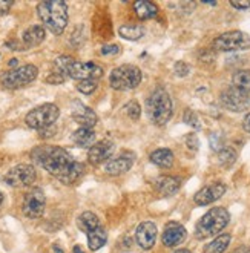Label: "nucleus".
Wrapping results in <instances>:
<instances>
[{
	"mask_svg": "<svg viewBox=\"0 0 250 253\" xmlns=\"http://www.w3.org/2000/svg\"><path fill=\"white\" fill-rule=\"evenodd\" d=\"M34 157L40 163V166L45 168V170H48L63 184H74L84 170L82 163L74 160V157L66 149L58 146L37 149L34 152Z\"/></svg>",
	"mask_w": 250,
	"mask_h": 253,
	"instance_id": "1",
	"label": "nucleus"
},
{
	"mask_svg": "<svg viewBox=\"0 0 250 253\" xmlns=\"http://www.w3.org/2000/svg\"><path fill=\"white\" fill-rule=\"evenodd\" d=\"M54 68H56V74L63 75V77H71L77 82L82 80H98L103 75V69L98 65L92 61H77L72 57L68 56H61L58 58H56L54 61Z\"/></svg>",
	"mask_w": 250,
	"mask_h": 253,
	"instance_id": "2",
	"label": "nucleus"
},
{
	"mask_svg": "<svg viewBox=\"0 0 250 253\" xmlns=\"http://www.w3.org/2000/svg\"><path fill=\"white\" fill-rule=\"evenodd\" d=\"M37 14H39L43 27L56 35L63 32L68 25V5L61 0L40 2L37 5Z\"/></svg>",
	"mask_w": 250,
	"mask_h": 253,
	"instance_id": "3",
	"label": "nucleus"
},
{
	"mask_svg": "<svg viewBox=\"0 0 250 253\" xmlns=\"http://www.w3.org/2000/svg\"><path fill=\"white\" fill-rule=\"evenodd\" d=\"M172 100L165 87H157L146 101V113L155 126H165L172 118Z\"/></svg>",
	"mask_w": 250,
	"mask_h": 253,
	"instance_id": "4",
	"label": "nucleus"
},
{
	"mask_svg": "<svg viewBox=\"0 0 250 253\" xmlns=\"http://www.w3.org/2000/svg\"><path fill=\"white\" fill-rule=\"evenodd\" d=\"M230 215L224 207L210 209L204 217L199 220L195 225V238L203 241L210 236L218 235L224 227L229 224Z\"/></svg>",
	"mask_w": 250,
	"mask_h": 253,
	"instance_id": "5",
	"label": "nucleus"
},
{
	"mask_svg": "<svg viewBox=\"0 0 250 253\" xmlns=\"http://www.w3.org/2000/svg\"><path fill=\"white\" fill-rule=\"evenodd\" d=\"M141 71L135 65H121L112 69L109 75L111 86L117 91H132L141 83Z\"/></svg>",
	"mask_w": 250,
	"mask_h": 253,
	"instance_id": "6",
	"label": "nucleus"
},
{
	"mask_svg": "<svg viewBox=\"0 0 250 253\" xmlns=\"http://www.w3.org/2000/svg\"><path fill=\"white\" fill-rule=\"evenodd\" d=\"M58 117H60V109L53 103H46L28 112V115L25 117V121H27V124L31 129L45 131L48 128H51L58 120Z\"/></svg>",
	"mask_w": 250,
	"mask_h": 253,
	"instance_id": "7",
	"label": "nucleus"
},
{
	"mask_svg": "<svg viewBox=\"0 0 250 253\" xmlns=\"http://www.w3.org/2000/svg\"><path fill=\"white\" fill-rule=\"evenodd\" d=\"M37 74H39L37 66L23 65L16 69L6 71L2 77H0V83L3 84V87H8V89H19V87L32 83L37 79Z\"/></svg>",
	"mask_w": 250,
	"mask_h": 253,
	"instance_id": "8",
	"label": "nucleus"
},
{
	"mask_svg": "<svg viewBox=\"0 0 250 253\" xmlns=\"http://www.w3.org/2000/svg\"><path fill=\"white\" fill-rule=\"evenodd\" d=\"M250 48V37L243 31H229L214 40L215 51H241Z\"/></svg>",
	"mask_w": 250,
	"mask_h": 253,
	"instance_id": "9",
	"label": "nucleus"
},
{
	"mask_svg": "<svg viewBox=\"0 0 250 253\" xmlns=\"http://www.w3.org/2000/svg\"><path fill=\"white\" fill-rule=\"evenodd\" d=\"M3 181L11 187H29L35 181V169L29 164H17V166L11 168L5 176Z\"/></svg>",
	"mask_w": 250,
	"mask_h": 253,
	"instance_id": "10",
	"label": "nucleus"
},
{
	"mask_svg": "<svg viewBox=\"0 0 250 253\" xmlns=\"http://www.w3.org/2000/svg\"><path fill=\"white\" fill-rule=\"evenodd\" d=\"M45 206H46V198H45L43 191L39 187H32L23 198L22 210L27 218L35 220V218H40L43 215Z\"/></svg>",
	"mask_w": 250,
	"mask_h": 253,
	"instance_id": "11",
	"label": "nucleus"
},
{
	"mask_svg": "<svg viewBox=\"0 0 250 253\" xmlns=\"http://www.w3.org/2000/svg\"><path fill=\"white\" fill-rule=\"evenodd\" d=\"M221 105L233 112L246 111L250 105V94L238 89V87H235V86H230L226 91H222Z\"/></svg>",
	"mask_w": 250,
	"mask_h": 253,
	"instance_id": "12",
	"label": "nucleus"
},
{
	"mask_svg": "<svg viewBox=\"0 0 250 253\" xmlns=\"http://www.w3.org/2000/svg\"><path fill=\"white\" fill-rule=\"evenodd\" d=\"M114 150H115V144L111 140L97 141L91 149H87V160L94 166H98L102 163H108L112 154H114Z\"/></svg>",
	"mask_w": 250,
	"mask_h": 253,
	"instance_id": "13",
	"label": "nucleus"
},
{
	"mask_svg": "<svg viewBox=\"0 0 250 253\" xmlns=\"http://www.w3.org/2000/svg\"><path fill=\"white\" fill-rule=\"evenodd\" d=\"M71 109H72L71 113H72L74 121H76L77 124H80L82 128H89V129H92L94 126L97 124V121H98L97 113L89 106L83 105L82 101H74Z\"/></svg>",
	"mask_w": 250,
	"mask_h": 253,
	"instance_id": "14",
	"label": "nucleus"
},
{
	"mask_svg": "<svg viewBox=\"0 0 250 253\" xmlns=\"http://www.w3.org/2000/svg\"><path fill=\"white\" fill-rule=\"evenodd\" d=\"M224 194H226V186L222 183H214L203 187L201 191H198L196 195L194 197V201L198 206H207L220 199Z\"/></svg>",
	"mask_w": 250,
	"mask_h": 253,
	"instance_id": "15",
	"label": "nucleus"
},
{
	"mask_svg": "<svg viewBox=\"0 0 250 253\" xmlns=\"http://www.w3.org/2000/svg\"><path fill=\"white\" fill-rule=\"evenodd\" d=\"M135 239H137V244L141 249L144 250L152 249L157 241V225L151 221L141 223L135 230Z\"/></svg>",
	"mask_w": 250,
	"mask_h": 253,
	"instance_id": "16",
	"label": "nucleus"
},
{
	"mask_svg": "<svg viewBox=\"0 0 250 253\" xmlns=\"http://www.w3.org/2000/svg\"><path fill=\"white\" fill-rule=\"evenodd\" d=\"M186 229L178 224V223H169L166 224L165 227V232H163V236H161V241L166 247H177L180 246L184 239H186Z\"/></svg>",
	"mask_w": 250,
	"mask_h": 253,
	"instance_id": "17",
	"label": "nucleus"
},
{
	"mask_svg": "<svg viewBox=\"0 0 250 253\" xmlns=\"http://www.w3.org/2000/svg\"><path fill=\"white\" fill-rule=\"evenodd\" d=\"M134 164V158L126 157V155H121L118 158H111L106 164H105V172L109 175H123L126 173Z\"/></svg>",
	"mask_w": 250,
	"mask_h": 253,
	"instance_id": "18",
	"label": "nucleus"
},
{
	"mask_svg": "<svg viewBox=\"0 0 250 253\" xmlns=\"http://www.w3.org/2000/svg\"><path fill=\"white\" fill-rule=\"evenodd\" d=\"M181 187V180L177 176H160L155 181V189L163 197H172L175 195Z\"/></svg>",
	"mask_w": 250,
	"mask_h": 253,
	"instance_id": "19",
	"label": "nucleus"
},
{
	"mask_svg": "<svg viewBox=\"0 0 250 253\" xmlns=\"http://www.w3.org/2000/svg\"><path fill=\"white\" fill-rule=\"evenodd\" d=\"M45 37H46V32L42 25H32V27L25 29L22 39L27 48H34V46H39L45 40Z\"/></svg>",
	"mask_w": 250,
	"mask_h": 253,
	"instance_id": "20",
	"label": "nucleus"
},
{
	"mask_svg": "<svg viewBox=\"0 0 250 253\" xmlns=\"http://www.w3.org/2000/svg\"><path fill=\"white\" fill-rule=\"evenodd\" d=\"M71 138L74 144L83 149H91L95 144V132L89 128H79Z\"/></svg>",
	"mask_w": 250,
	"mask_h": 253,
	"instance_id": "21",
	"label": "nucleus"
},
{
	"mask_svg": "<svg viewBox=\"0 0 250 253\" xmlns=\"http://www.w3.org/2000/svg\"><path fill=\"white\" fill-rule=\"evenodd\" d=\"M100 225H102V224H100L98 217H97L95 213H92V212H83L80 217L77 218V227L82 232H84L86 235L94 232L95 229H98Z\"/></svg>",
	"mask_w": 250,
	"mask_h": 253,
	"instance_id": "22",
	"label": "nucleus"
},
{
	"mask_svg": "<svg viewBox=\"0 0 250 253\" xmlns=\"http://www.w3.org/2000/svg\"><path fill=\"white\" fill-rule=\"evenodd\" d=\"M134 9L137 12V16L143 20L147 19H154L158 14V6L152 2H147V0H140V2H135Z\"/></svg>",
	"mask_w": 250,
	"mask_h": 253,
	"instance_id": "23",
	"label": "nucleus"
},
{
	"mask_svg": "<svg viewBox=\"0 0 250 253\" xmlns=\"http://www.w3.org/2000/svg\"><path fill=\"white\" fill-rule=\"evenodd\" d=\"M151 161L160 168H170L173 164V154L170 149H157L151 154Z\"/></svg>",
	"mask_w": 250,
	"mask_h": 253,
	"instance_id": "24",
	"label": "nucleus"
},
{
	"mask_svg": "<svg viewBox=\"0 0 250 253\" xmlns=\"http://www.w3.org/2000/svg\"><path fill=\"white\" fill-rule=\"evenodd\" d=\"M106 241H108V233L102 225H100L98 229H95L94 232L87 233V246H89V249L94 252L102 249L106 244Z\"/></svg>",
	"mask_w": 250,
	"mask_h": 253,
	"instance_id": "25",
	"label": "nucleus"
},
{
	"mask_svg": "<svg viewBox=\"0 0 250 253\" xmlns=\"http://www.w3.org/2000/svg\"><path fill=\"white\" fill-rule=\"evenodd\" d=\"M118 34L126 40H140L144 35V28L141 25H121L118 28Z\"/></svg>",
	"mask_w": 250,
	"mask_h": 253,
	"instance_id": "26",
	"label": "nucleus"
},
{
	"mask_svg": "<svg viewBox=\"0 0 250 253\" xmlns=\"http://www.w3.org/2000/svg\"><path fill=\"white\" fill-rule=\"evenodd\" d=\"M230 239L232 238L227 233L217 236L214 241L209 243L204 247V253H224V252H226V249L229 247V244H230Z\"/></svg>",
	"mask_w": 250,
	"mask_h": 253,
	"instance_id": "27",
	"label": "nucleus"
},
{
	"mask_svg": "<svg viewBox=\"0 0 250 253\" xmlns=\"http://www.w3.org/2000/svg\"><path fill=\"white\" fill-rule=\"evenodd\" d=\"M232 86L250 94V71H247V69L236 71L232 77Z\"/></svg>",
	"mask_w": 250,
	"mask_h": 253,
	"instance_id": "28",
	"label": "nucleus"
},
{
	"mask_svg": "<svg viewBox=\"0 0 250 253\" xmlns=\"http://www.w3.org/2000/svg\"><path fill=\"white\" fill-rule=\"evenodd\" d=\"M236 157H238V154H236L235 149L224 146L218 152V163L221 164L222 168H230V166H233V163L236 161Z\"/></svg>",
	"mask_w": 250,
	"mask_h": 253,
	"instance_id": "29",
	"label": "nucleus"
},
{
	"mask_svg": "<svg viewBox=\"0 0 250 253\" xmlns=\"http://www.w3.org/2000/svg\"><path fill=\"white\" fill-rule=\"evenodd\" d=\"M124 112L128 113V117L131 120H139L140 115H141V108H140V105L137 103L135 100H131L129 103L124 106Z\"/></svg>",
	"mask_w": 250,
	"mask_h": 253,
	"instance_id": "30",
	"label": "nucleus"
},
{
	"mask_svg": "<svg viewBox=\"0 0 250 253\" xmlns=\"http://www.w3.org/2000/svg\"><path fill=\"white\" fill-rule=\"evenodd\" d=\"M77 89L84 95H89L97 89V80H82L77 83Z\"/></svg>",
	"mask_w": 250,
	"mask_h": 253,
	"instance_id": "31",
	"label": "nucleus"
},
{
	"mask_svg": "<svg viewBox=\"0 0 250 253\" xmlns=\"http://www.w3.org/2000/svg\"><path fill=\"white\" fill-rule=\"evenodd\" d=\"M184 121H186V124L192 126L194 129H199V128H201V123H199L198 115H196L194 111H191V109H187L184 112Z\"/></svg>",
	"mask_w": 250,
	"mask_h": 253,
	"instance_id": "32",
	"label": "nucleus"
},
{
	"mask_svg": "<svg viewBox=\"0 0 250 253\" xmlns=\"http://www.w3.org/2000/svg\"><path fill=\"white\" fill-rule=\"evenodd\" d=\"M173 69H175V74L180 75V77H186V75L191 72V66L184 61H177Z\"/></svg>",
	"mask_w": 250,
	"mask_h": 253,
	"instance_id": "33",
	"label": "nucleus"
},
{
	"mask_svg": "<svg viewBox=\"0 0 250 253\" xmlns=\"http://www.w3.org/2000/svg\"><path fill=\"white\" fill-rule=\"evenodd\" d=\"M186 146L189 147L191 150H198L199 147V140H198V137L195 134H189L186 137Z\"/></svg>",
	"mask_w": 250,
	"mask_h": 253,
	"instance_id": "34",
	"label": "nucleus"
},
{
	"mask_svg": "<svg viewBox=\"0 0 250 253\" xmlns=\"http://www.w3.org/2000/svg\"><path fill=\"white\" fill-rule=\"evenodd\" d=\"M100 53H102V56H117L120 53V46H117V45H105Z\"/></svg>",
	"mask_w": 250,
	"mask_h": 253,
	"instance_id": "35",
	"label": "nucleus"
},
{
	"mask_svg": "<svg viewBox=\"0 0 250 253\" xmlns=\"http://www.w3.org/2000/svg\"><path fill=\"white\" fill-rule=\"evenodd\" d=\"M210 146H212V149L218 150V152L224 147L222 146V141H221V137L218 134H212L210 135Z\"/></svg>",
	"mask_w": 250,
	"mask_h": 253,
	"instance_id": "36",
	"label": "nucleus"
},
{
	"mask_svg": "<svg viewBox=\"0 0 250 253\" xmlns=\"http://www.w3.org/2000/svg\"><path fill=\"white\" fill-rule=\"evenodd\" d=\"M230 5L235 8V9H249L250 8V2H236V0H232Z\"/></svg>",
	"mask_w": 250,
	"mask_h": 253,
	"instance_id": "37",
	"label": "nucleus"
},
{
	"mask_svg": "<svg viewBox=\"0 0 250 253\" xmlns=\"http://www.w3.org/2000/svg\"><path fill=\"white\" fill-rule=\"evenodd\" d=\"M11 6H12V2H2V0H0V14H6Z\"/></svg>",
	"mask_w": 250,
	"mask_h": 253,
	"instance_id": "38",
	"label": "nucleus"
},
{
	"mask_svg": "<svg viewBox=\"0 0 250 253\" xmlns=\"http://www.w3.org/2000/svg\"><path fill=\"white\" fill-rule=\"evenodd\" d=\"M243 128H244V131H246V132H249V134H250V112H249L247 115L244 117V121H243Z\"/></svg>",
	"mask_w": 250,
	"mask_h": 253,
	"instance_id": "39",
	"label": "nucleus"
},
{
	"mask_svg": "<svg viewBox=\"0 0 250 253\" xmlns=\"http://www.w3.org/2000/svg\"><path fill=\"white\" fill-rule=\"evenodd\" d=\"M233 253H250V247H247V246H241V247H238V249H235V252Z\"/></svg>",
	"mask_w": 250,
	"mask_h": 253,
	"instance_id": "40",
	"label": "nucleus"
},
{
	"mask_svg": "<svg viewBox=\"0 0 250 253\" xmlns=\"http://www.w3.org/2000/svg\"><path fill=\"white\" fill-rule=\"evenodd\" d=\"M17 58H11V61H9V66H17Z\"/></svg>",
	"mask_w": 250,
	"mask_h": 253,
	"instance_id": "41",
	"label": "nucleus"
},
{
	"mask_svg": "<svg viewBox=\"0 0 250 253\" xmlns=\"http://www.w3.org/2000/svg\"><path fill=\"white\" fill-rule=\"evenodd\" d=\"M173 253H191L187 249H178V250H175Z\"/></svg>",
	"mask_w": 250,
	"mask_h": 253,
	"instance_id": "42",
	"label": "nucleus"
},
{
	"mask_svg": "<svg viewBox=\"0 0 250 253\" xmlns=\"http://www.w3.org/2000/svg\"><path fill=\"white\" fill-rule=\"evenodd\" d=\"M54 252H56V253H63V250H61L57 244H54Z\"/></svg>",
	"mask_w": 250,
	"mask_h": 253,
	"instance_id": "43",
	"label": "nucleus"
},
{
	"mask_svg": "<svg viewBox=\"0 0 250 253\" xmlns=\"http://www.w3.org/2000/svg\"><path fill=\"white\" fill-rule=\"evenodd\" d=\"M74 253H83V250L79 246H76V247H74Z\"/></svg>",
	"mask_w": 250,
	"mask_h": 253,
	"instance_id": "44",
	"label": "nucleus"
},
{
	"mask_svg": "<svg viewBox=\"0 0 250 253\" xmlns=\"http://www.w3.org/2000/svg\"><path fill=\"white\" fill-rule=\"evenodd\" d=\"M2 202H3V195H2V192H0V206H2Z\"/></svg>",
	"mask_w": 250,
	"mask_h": 253,
	"instance_id": "45",
	"label": "nucleus"
}]
</instances>
